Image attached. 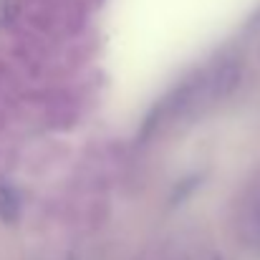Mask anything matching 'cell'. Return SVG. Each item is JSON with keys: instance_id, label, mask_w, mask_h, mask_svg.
I'll return each instance as SVG.
<instances>
[{"instance_id": "1", "label": "cell", "mask_w": 260, "mask_h": 260, "mask_svg": "<svg viewBox=\"0 0 260 260\" xmlns=\"http://www.w3.org/2000/svg\"><path fill=\"white\" fill-rule=\"evenodd\" d=\"M235 235L245 250L260 255V189L245 194L240 202L235 212Z\"/></svg>"}, {"instance_id": "2", "label": "cell", "mask_w": 260, "mask_h": 260, "mask_svg": "<svg viewBox=\"0 0 260 260\" xmlns=\"http://www.w3.org/2000/svg\"><path fill=\"white\" fill-rule=\"evenodd\" d=\"M20 215V205H18V197L13 194V189L8 187H0V217L5 222H15Z\"/></svg>"}]
</instances>
